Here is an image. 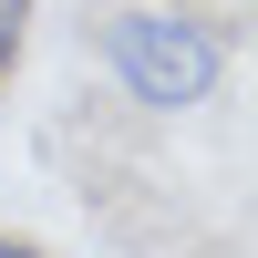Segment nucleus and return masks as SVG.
Masks as SVG:
<instances>
[{
	"label": "nucleus",
	"mask_w": 258,
	"mask_h": 258,
	"mask_svg": "<svg viewBox=\"0 0 258 258\" xmlns=\"http://www.w3.org/2000/svg\"><path fill=\"white\" fill-rule=\"evenodd\" d=\"M93 52H103V73H114L145 114H197V103H217V83H227L217 21L165 11V0H124V11H103V21H93Z\"/></svg>",
	"instance_id": "obj_1"
},
{
	"label": "nucleus",
	"mask_w": 258,
	"mask_h": 258,
	"mask_svg": "<svg viewBox=\"0 0 258 258\" xmlns=\"http://www.w3.org/2000/svg\"><path fill=\"white\" fill-rule=\"evenodd\" d=\"M0 258H41V248H31V238H0Z\"/></svg>",
	"instance_id": "obj_3"
},
{
	"label": "nucleus",
	"mask_w": 258,
	"mask_h": 258,
	"mask_svg": "<svg viewBox=\"0 0 258 258\" xmlns=\"http://www.w3.org/2000/svg\"><path fill=\"white\" fill-rule=\"evenodd\" d=\"M31 11H41V0H0V73H11L21 41H31Z\"/></svg>",
	"instance_id": "obj_2"
}]
</instances>
